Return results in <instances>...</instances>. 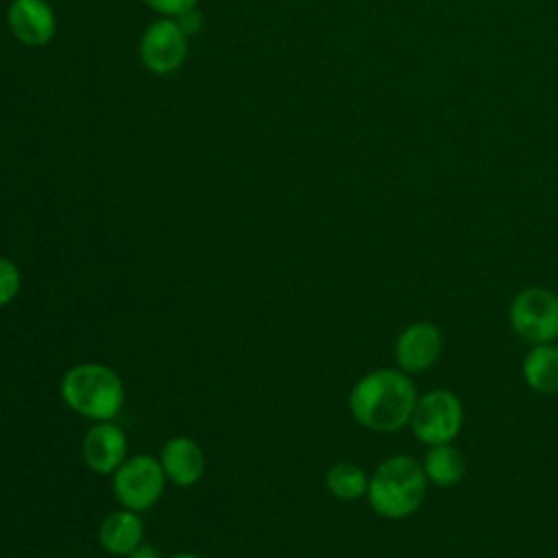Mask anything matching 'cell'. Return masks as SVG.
Listing matches in <instances>:
<instances>
[{"mask_svg": "<svg viewBox=\"0 0 558 558\" xmlns=\"http://www.w3.org/2000/svg\"><path fill=\"white\" fill-rule=\"evenodd\" d=\"M414 405V384L390 368L364 375L349 395L351 414L373 432H397L412 418Z\"/></svg>", "mask_w": 558, "mask_h": 558, "instance_id": "1", "label": "cell"}, {"mask_svg": "<svg viewBox=\"0 0 558 558\" xmlns=\"http://www.w3.org/2000/svg\"><path fill=\"white\" fill-rule=\"evenodd\" d=\"M61 399L76 414L92 421H111L124 403V386L105 364L83 362L61 377Z\"/></svg>", "mask_w": 558, "mask_h": 558, "instance_id": "2", "label": "cell"}, {"mask_svg": "<svg viewBox=\"0 0 558 558\" xmlns=\"http://www.w3.org/2000/svg\"><path fill=\"white\" fill-rule=\"evenodd\" d=\"M425 495V471L410 456L388 458L368 480L366 497L371 508L384 519L412 514Z\"/></svg>", "mask_w": 558, "mask_h": 558, "instance_id": "3", "label": "cell"}, {"mask_svg": "<svg viewBox=\"0 0 558 558\" xmlns=\"http://www.w3.org/2000/svg\"><path fill=\"white\" fill-rule=\"evenodd\" d=\"M166 486L161 462L153 456H131L113 473V493L129 510H148L159 501Z\"/></svg>", "mask_w": 558, "mask_h": 558, "instance_id": "4", "label": "cell"}, {"mask_svg": "<svg viewBox=\"0 0 558 558\" xmlns=\"http://www.w3.org/2000/svg\"><path fill=\"white\" fill-rule=\"evenodd\" d=\"M510 323L532 344L551 342L558 336V296L545 288L519 292L510 305Z\"/></svg>", "mask_w": 558, "mask_h": 558, "instance_id": "5", "label": "cell"}, {"mask_svg": "<svg viewBox=\"0 0 558 558\" xmlns=\"http://www.w3.org/2000/svg\"><path fill=\"white\" fill-rule=\"evenodd\" d=\"M412 429L427 445L449 442L462 425V405L449 390H432L416 399L412 412Z\"/></svg>", "mask_w": 558, "mask_h": 558, "instance_id": "6", "label": "cell"}, {"mask_svg": "<svg viewBox=\"0 0 558 558\" xmlns=\"http://www.w3.org/2000/svg\"><path fill=\"white\" fill-rule=\"evenodd\" d=\"M81 453L94 473H116V469L126 460V436L113 423L98 421L85 432Z\"/></svg>", "mask_w": 558, "mask_h": 558, "instance_id": "7", "label": "cell"}, {"mask_svg": "<svg viewBox=\"0 0 558 558\" xmlns=\"http://www.w3.org/2000/svg\"><path fill=\"white\" fill-rule=\"evenodd\" d=\"M166 480L177 486H194L205 473V453L194 438H170L159 456Z\"/></svg>", "mask_w": 558, "mask_h": 558, "instance_id": "8", "label": "cell"}, {"mask_svg": "<svg viewBox=\"0 0 558 558\" xmlns=\"http://www.w3.org/2000/svg\"><path fill=\"white\" fill-rule=\"evenodd\" d=\"M183 31L174 22H157L146 31L142 41V59L153 72H172L185 57Z\"/></svg>", "mask_w": 558, "mask_h": 558, "instance_id": "9", "label": "cell"}, {"mask_svg": "<svg viewBox=\"0 0 558 558\" xmlns=\"http://www.w3.org/2000/svg\"><path fill=\"white\" fill-rule=\"evenodd\" d=\"M440 344V331L432 323H414L397 338L395 355L403 371L416 373L438 360Z\"/></svg>", "mask_w": 558, "mask_h": 558, "instance_id": "10", "label": "cell"}, {"mask_svg": "<svg viewBox=\"0 0 558 558\" xmlns=\"http://www.w3.org/2000/svg\"><path fill=\"white\" fill-rule=\"evenodd\" d=\"M13 35L31 46L46 44L54 33L52 11L44 0H15L9 9Z\"/></svg>", "mask_w": 558, "mask_h": 558, "instance_id": "11", "label": "cell"}, {"mask_svg": "<svg viewBox=\"0 0 558 558\" xmlns=\"http://www.w3.org/2000/svg\"><path fill=\"white\" fill-rule=\"evenodd\" d=\"M142 536H144V523L137 517V512L129 508L109 512L98 527V541L102 549L111 556L126 558L135 547L142 545Z\"/></svg>", "mask_w": 558, "mask_h": 558, "instance_id": "12", "label": "cell"}, {"mask_svg": "<svg viewBox=\"0 0 558 558\" xmlns=\"http://www.w3.org/2000/svg\"><path fill=\"white\" fill-rule=\"evenodd\" d=\"M525 381L538 392H556L558 390V347L554 344H536L523 362Z\"/></svg>", "mask_w": 558, "mask_h": 558, "instance_id": "13", "label": "cell"}, {"mask_svg": "<svg viewBox=\"0 0 558 558\" xmlns=\"http://www.w3.org/2000/svg\"><path fill=\"white\" fill-rule=\"evenodd\" d=\"M425 475L438 486H453L464 475V458L451 445H434L425 456Z\"/></svg>", "mask_w": 558, "mask_h": 558, "instance_id": "14", "label": "cell"}, {"mask_svg": "<svg viewBox=\"0 0 558 558\" xmlns=\"http://www.w3.org/2000/svg\"><path fill=\"white\" fill-rule=\"evenodd\" d=\"M325 486L336 499L355 501L366 493L368 480H366V475L360 466L349 464V462H340V464H336L327 471Z\"/></svg>", "mask_w": 558, "mask_h": 558, "instance_id": "15", "label": "cell"}, {"mask_svg": "<svg viewBox=\"0 0 558 558\" xmlns=\"http://www.w3.org/2000/svg\"><path fill=\"white\" fill-rule=\"evenodd\" d=\"M20 286H22L20 268L11 259L0 257V307L9 305L17 296Z\"/></svg>", "mask_w": 558, "mask_h": 558, "instance_id": "16", "label": "cell"}, {"mask_svg": "<svg viewBox=\"0 0 558 558\" xmlns=\"http://www.w3.org/2000/svg\"><path fill=\"white\" fill-rule=\"evenodd\" d=\"M153 9L161 11V13H170V15H179L187 9L194 7L196 0H146Z\"/></svg>", "mask_w": 558, "mask_h": 558, "instance_id": "17", "label": "cell"}, {"mask_svg": "<svg viewBox=\"0 0 558 558\" xmlns=\"http://www.w3.org/2000/svg\"><path fill=\"white\" fill-rule=\"evenodd\" d=\"M198 22H201V15H198L196 11H192V9H187V11H183V13L177 15V22H174V24H177L183 33H194L196 26H198Z\"/></svg>", "mask_w": 558, "mask_h": 558, "instance_id": "18", "label": "cell"}, {"mask_svg": "<svg viewBox=\"0 0 558 558\" xmlns=\"http://www.w3.org/2000/svg\"><path fill=\"white\" fill-rule=\"evenodd\" d=\"M126 558H159V554H157V549L153 547V545H140V547H135Z\"/></svg>", "mask_w": 558, "mask_h": 558, "instance_id": "19", "label": "cell"}, {"mask_svg": "<svg viewBox=\"0 0 558 558\" xmlns=\"http://www.w3.org/2000/svg\"><path fill=\"white\" fill-rule=\"evenodd\" d=\"M170 558H201V556H196V554H174Z\"/></svg>", "mask_w": 558, "mask_h": 558, "instance_id": "20", "label": "cell"}]
</instances>
